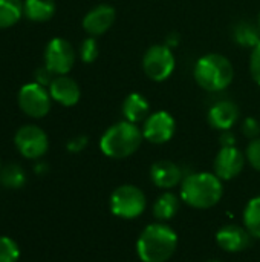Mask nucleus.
I'll list each match as a JSON object with an SVG mask.
<instances>
[{
  "label": "nucleus",
  "instance_id": "obj_1",
  "mask_svg": "<svg viewBox=\"0 0 260 262\" xmlns=\"http://www.w3.org/2000/svg\"><path fill=\"white\" fill-rule=\"evenodd\" d=\"M224 195L222 180L210 172H196L184 177L181 183V200L199 210L215 207Z\"/></svg>",
  "mask_w": 260,
  "mask_h": 262
},
{
  "label": "nucleus",
  "instance_id": "obj_2",
  "mask_svg": "<svg viewBox=\"0 0 260 262\" xmlns=\"http://www.w3.org/2000/svg\"><path fill=\"white\" fill-rule=\"evenodd\" d=\"M176 247V232L159 221L147 226L136 241V253L143 262H167L175 255Z\"/></svg>",
  "mask_w": 260,
  "mask_h": 262
},
{
  "label": "nucleus",
  "instance_id": "obj_3",
  "mask_svg": "<svg viewBox=\"0 0 260 262\" xmlns=\"http://www.w3.org/2000/svg\"><path fill=\"white\" fill-rule=\"evenodd\" d=\"M143 141L141 127L127 120H121L104 130L100 140V149L112 160H124L132 157L141 147Z\"/></svg>",
  "mask_w": 260,
  "mask_h": 262
},
{
  "label": "nucleus",
  "instance_id": "obj_4",
  "mask_svg": "<svg viewBox=\"0 0 260 262\" xmlns=\"http://www.w3.org/2000/svg\"><path fill=\"white\" fill-rule=\"evenodd\" d=\"M193 77L199 88L207 92H222L234 80V66L222 54H205L198 58Z\"/></svg>",
  "mask_w": 260,
  "mask_h": 262
},
{
  "label": "nucleus",
  "instance_id": "obj_5",
  "mask_svg": "<svg viewBox=\"0 0 260 262\" xmlns=\"http://www.w3.org/2000/svg\"><path fill=\"white\" fill-rule=\"evenodd\" d=\"M147 198L144 192L133 184H123L116 187L110 196V210L121 220H135L144 213Z\"/></svg>",
  "mask_w": 260,
  "mask_h": 262
},
{
  "label": "nucleus",
  "instance_id": "obj_6",
  "mask_svg": "<svg viewBox=\"0 0 260 262\" xmlns=\"http://www.w3.org/2000/svg\"><path fill=\"white\" fill-rule=\"evenodd\" d=\"M176 68V57L173 49L167 45H152L143 55V71L152 81L161 83L170 78Z\"/></svg>",
  "mask_w": 260,
  "mask_h": 262
},
{
  "label": "nucleus",
  "instance_id": "obj_7",
  "mask_svg": "<svg viewBox=\"0 0 260 262\" xmlns=\"http://www.w3.org/2000/svg\"><path fill=\"white\" fill-rule=\"evenodd\" d=\"M18 106L31 118H43L49 114L52 97L49 91L38 83H28L18 91Z\"/></svg>",
  "mask_w": 260,
  "mask_h": 262
},
{
  "label": "nucleus",
  "instance_id": "obj_8",
  "mask_svg": "<svg viewBox=\"0 0 260 262\" xmlns=\"http://www.w3.org/2000/svg\"><path fill=\"white\" fill-rule=\"evenodd\" d=\"M14 144L25 158L38 160L48 152L49 140L41 127L35 124H26L15 132Z\"/></svg>",
  "mask_w": 260,
  "mask_h": 262
},
{
  "label": "nucleus",
  "instance_id": "obj_9",
  "mask_svg": "<svg viewBox=\"0 0 260 262\" xmlns=\"http://www.w3.org/2000/svg\"><path fill=\"white\" fill-rule=\"evenodd\" d=\"M75 64L74 46L61 37L52 38L44 49V66L54 75H66Z\"/></svg>",
  "mask_w": 260,
  "mask_h": 262
},
{
  "label": "nucleus",
  "instance_id": "obj_10",
  "mask_svg": "<svg viewBox=\"0 0 260 262\" xmlns=\"http://www.w3.org/2000/svg\"><path fill=\"white\" fill-rule=\"evenodd\" d=\"M143 137L152 144H164L170 141L176 132L175 117L167 111L150 112V115L143 123Z\"/></svg>",
  "mask_w": 260,
  "mask_h": 262
},
{
  "label": "nucleus",
  "instance_id": "obj_11",
  "mask_svg": "<svg viewBox=\"0 0 260 262\" xmlns=\"http://www.w3.org/2000/svg\"><path fill=\"white\" fill-rule=\"evenodd\" d=\"M247 157L236 146L221 147L215 158V175L222 181H230L241 175L245 167Z\"/></svg>",
  "mask_w": 260,
  "mask_h": 262
},
{
  "label": "nucleus",
  "instance_id": "obj_12",
  "mask_svg": "<svg viewBox=\"0 0 260 262\" xmlns=\"http://www.w3.org/2000/svg\"><path fill=\"white\" fill-rule=\"evenodd\" d=\"M116 12L115 8L106 3L92 8L83 18V29L90 37H100L106 34L115 23Z\"/></svg>",
  "mask_w": 260,
  "mask_h": 262
},
{
  "label": "nucleus",
  "instance_id": "obj_13",
  "mask_svg": "<svg viewBox=\"0 0 260 262\" xmlns=\"http://www.w3.org/2000/svg\"><path fill=\"white\" fill-rule=\"evenodd\" d=\"M251 241H253L251 233L245 227H241L236 224L224 226L216 233L218 246L228 253L244 252L245 249H248L251 246Z\"/></svg>",
  "mask_w": 260,
  "mask_h": 262
},
{
  "label": "nucleus",
  "instance_id": "obj_14",
  "mask_svg": "<svg viewBox=\"0 0 260 262\" xmlns=\"http://www.w3.org/2000/svg\"><path fill=\"white\" fill-rule=\"evenodd\" d=\"M239 106L231 100H219L208 109L207 120L208 124L219 130H230L239 120Z\"/></svg>",
  "mask_w": 260,
  "mask_h": 262
},
{
  "label": "nucleus",
  "instance_id": "obj_15",
  "mask_svg": "<svg viewBox=\"0 0 260 262\" xmlns=\"http://www.w3.org/2000/svg\"><path fill=\"white\" fill-rule=\"evenodd\" d=\"M49 94L54 101L61 106H75L81 98V89L78 83L67 75H55L49 84Z\"/></svg>",
  "mask_w": 260,
  "mask_h": 262
},
{
  "label": "nucleus",
  "instance_id": "obj_16",
  "mask_svg": "<svg viewBox=\"0 0 260 262\" xmlns=\"http://www.w3.org/2000/svg\"><path fill=\"white\" fill-rule=\"evenodd\" d=\"M150 180L156 187L169 190L182 183L184 173L176 163L170 160H159L150 167Z\"/></svg>",
  "mask_w": 260,
  "mask_h": 262
},
{
  "label": "nucleus",
  "instance_id": "obj_17",
  "mask_svg": "<svg viewBox=\"0 0 260 262\" xmlns=\"http://www.w3.org/2000/svg\"><path fill=\"white\" fill-rule=\"evenodd\" d=\"M123 115H124V120L130 123H135V124L144 123V120L150 115L149 100L139 92L129 94L123 101Z\"/></svg>",
  "mask_w": 260,
  "mask_h": 262
},
{
  "label": "nucleus",
  "instance_id": "obj_18",
  "mask_svg": "<svg viewBox=\"0 0 260 262\" xmlns=\"http://www.w3.org/2000/svg\"><path fill=\"white\" fill-rule=\"evenodd\" d=\"M233 40L247 49H253L260 43V28L257 23L250 20H241L234 25L233 29Z\"/></svg>",
  "mask_w": 260,
  "mask_h": 262
},
{
  "label": "nucleus",
  "instance_id": "obj_19",
  "mask_svg": "<svg viewBox=\"0 0 260 262\" xmlns=\"http://www.w3.org/2000/svg\"><path fill=\"white\" fill-rule=\"evenodd\" d=\"M23 14L31 21H48L55 14V2L54 0H25L23 2Z\"/></svg>",
  "mask_w": 260,
  "mask_h": 262
},
{
  "label": "nucleus",
  "instance_id": "obj_20",
  "mask_svg": "<svg viewBox=\"0 0 260 262\" xmlns=\"http://www.w3.org/2000/svg\"><path fill=\"white\" fill-rule=\"evenodd\" d=\"M178 210H179V198L172 192L161 193L152 207L153 216L159 223H166V221L172 220L178 213Z\"/></svg>",
  "mask_w": 260,
  "mask_h": 262
},
{
  "label": "nucleus",
  "instance_id": "obj_21",
  "mask_svg": "<svg viewBox=\"0 0 260 262\" xmlns=\"http://www.w3.org/2000/svg\"><path fill=\"white\" fill-rule=\"evenodd\" d=\"M23 15L21 0H0V29L14 26Z\"/></svg>",
  "mask_w": 260,
  "mask_h": 262
},
{
  "label": "nucleus",
  "instance_id": "obj_22",
  "mask_svg": "<svg viewBox=\"0 0 260 262\" xmlns=\"http://www.w3.org/2000/svg\"><path fill=\"white\" fill-rule=\"evenodd\" d=\"M244 227L251 233L253 238L260 239V196L248 201L244 210Z\"/></svg>",
  "mask_w": 260,
  "mask_h": 262
},
{
  "label": "nucleus",
  "instance_id": "obj_23",
  "mask_svg": "<svg viewBox=\"0 0 260 262\" xmlns=\"http://www.w3.org/2000/svg\"><path fill=\"white\" fill-rule=\"evenodd\" d=\"M26 181L23 169L17 164H8L0 170V183L8 189H20Z\"/></svg>",
  "mask_w": 260,
  "mask_h": 262
},
{
  "label": "nucleus",
  "instance_id": "obj_24",
  "mask_svg": "<svg viewBox=\"0 0 260 262\" xmlns=\"http://www.w3.org/2000/svg\"><path fill=\"white\" fill-rule=\"evenodd\" d=\"M20 258V249L17 243L8 236H0V262H17Z\"/></svg>",
  "mask_w": 260,
  "mask_h": 262
},
{
  "label": "nucleus",
  "instance_id": "obj_25",
  "mask_svg": "<svg viewBox=\"0 0 260 262\" xmlns=\"http://www.w3.org/2000/svg\"><path fill=\"white\" fill-rule=\"evenodd\" d=\"M100 54V48H98V41L95 37H87L81 41L80 49H78V55L81 58V61L84 63H93L98 58Z\"/></svg>",
  "mask_w": 260,
  "mask_h": 262
},
{
  "label": "nucleus",
  "instance_id": "obj_26",
  "mask_svg": "<svg viewBox=\"0 0 260 262\" xmlns=\"http://www.w3.org/2000/svg\"><path fill=\"white\" fill-rule=\"evenodd\" d=\"M245 157H247V161L250 163V166L260 172V137L250 141Z\"/></svg>",
  "mask_w": 260,
  "mask_h": 262
},
{
  "label": "nucleus",
  "instance_id": "obj_27",
  "mask_svg": "<svg viewBox=\"0 0 260 262\" xmlns=\"http://www.w3.org/2000/svg\"><path fill=\"white\" fill-rule=\"evenodd\" d=\"M242 134L250 138V140H256L260 137V121L254 117H247L242 121Z\"/></svg>",
  "mask_w": 260,
  "mask_h": 262
},
{
  "label": "nucleus",
  "instance_id": "obj_28",
  "mask_svg": "<svg viewBox=\"0 0 260 262\" xmlns=\"http://www.w3.org/2000/svg\"><path fill=\"white\" fill-rule=\"evenodd\" d=\"M250 74L254 83L260 86V43L251 49L250 54Z\"/></svg>",
  "mask_w": 260,
  "mask_h": 262
},
{
  "label": "nucleus",
  "instance_id": "obj_29",
  "mask_svg": "<svg viewBox=\"0 0 260 262\" xmlns=\"http://www.w3.org/2000/svg\"><path fill=\"white\" fill-rule=\"evenodd\" d=\"M87 143H89V138L86 135H77V137H74V138L69 140L67 150L72 152V154H78V152H81V150L86 149Z\"/></svg>",
  "mask_w": 260,
  "mask_h": 262
},
{
  "label": "nucleus",
  "instance_id": "obj_30",
  "mask_svg": "<svg viewBox=\"0 0 260 262\" xmlns=\"http://www.w3.org/2000/svg\"><path fill=\"white\" fill-rule=\"evenodd\" d=\"M52 80H54V74H52L46 66L40 68V69L37 71V74H35V83H38V84H41V86H44V88L49 86Z\"/></svg>",
  "mask_w": 260,
  "mask_h": 262
},
{
  "label": "nucleus",
  "instance_id": "obj_31",
  "mask_svg": "<svg viewBox=\"0 0 260 262\" xmlns=\"http://www.w3.org/2000/svg\"><path fill=\"white\" fill-rule=\"evenodd\" d=\"M219 143H221V147L236 146V137H234V134H231L230 130H224V132H221Z\"/></svg>",
  "mask_w": 260,
  "mask_h": 262
},
{
  "label": "nucleus",
  "instance_id": "obj_32",
  "mask_svg": "<svg viewBox=\"0 0 260 262\" xmlns=\"http://www.w3.org/2000/svg\"><path fill=\"white\" fill-rule=\"evenodd\" d=\"M164 45H167L169 48L175 49V48L179 45V35H178V34H170V35L166 38V43H164Z\"/></svg>",
  "mask_w": 260,
  "mask_h": 262
},
{
  "label": "nucleus",
  "instance_id": "obj_33",
  "mask_svg": "<svg viewBox=\"0 0 260 262\" xmlns=\"http://www.w3.org/2000/svg\"><path fill=\"white\" fill-rule=\"evenodd\" d=\"M205 262H222L221 259H208V261H205Z\"/></svg>",
  "mask_w": 260,
  "mask_h": 262
},
{
  "label": "nucleus",
  "instance_id": "obj_34",
  "mask_svg": "<svg viewBox=\"0 0 260 262\" xmlns=\"http://www.w3.org/2000/svg\"><path fill=\"white\" fill-rule=\"evenodd\" d=\"M257 25H259V28H260V12H259V17H257Z\"/></svg>",
  "mask_w": 260,
  "mask_h": 262
},
{
  "label": "nucleus",
  "instance_id": "obj_35",
  "mask_svg": "<svg viewBox=\"0 0 260 262\" xmlns=\"http://www.w3.org/2000/svg\"><path fill=\"white\" fill-rule=\"evenodd\" d=\"M0 170H2V163H0Z\"/></svg>",
  "mask_w": 260,
  "mask_h": 262
}]
</instances>
